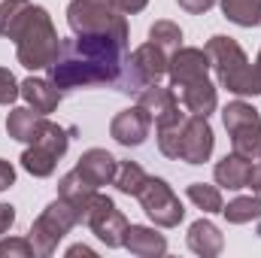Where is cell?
I'll return each mask as SVG.
<instances>
[{
  "mask_svg": "<svg viewBox=\"0 0 261 258\" xmlns=\"http://www.w3.org/2000/svg\"><path fill=\"white\" fill-rule=\"evenodd\" d=\"M222 12L228 21L240 24V28H255L261 24V0H219Z\"/></svg>",
  "mask_w": 261,
  "mask_h": 258,
  "instance_id": "25",
  "label": "cell"
},
{
  "mask_svg": "<svg viewBox=\"0 0 261 258\" xmlns=\"http://www.w3.org/2000/svg\"><path fill=\"white\" fill-rule=\"evenodd\" d=\"M125 249L137 258H158V255L167 252V240H164V234H158L155 228L128 225V231H125Z\"/></svg>",
  "mask_w": 261,
  "mask_h": 258,
  "instance_id": "17",
  "label": "cell"
},
{
  "mask_svg": "<svg viewBox=\"0 0 261 258\" xmlns=\"http://www.w3.org/2000/svg\"><path fill=\"white\" fill-rule=\"evenodd\" d=\"M76 225H79L76 207H73L70 200H64V197H58V200H52V203L34 219V225H31V231H28V240H31V246H34L37 255L49 258L58 249V243L70 234V228H76Z\"/></svg>",
  "mask_w": 261,
  "mask_h": 258,
  "instance_id": "5",
  "label": "cell"
},
{
  "mask_svg": "<svg viewBox=\"0 0 261 258\" xmlns=\"http://www.w3.org/2000/svg\"><path fill=\"white\" fill-rule=\"evenodd\" d=\"M246 189H252V194H261V161L249 167V179H246Z\"/></svg>",
  "mask_w": 261,
  "mask_h": 258,
  "instance_id": "38",
  "label": "cell"
},
{
  "mask_svg": "<svg viewBox=\"0 0 261 258\" xmlns=\"http://www.w3.org/2000/svg\"><path fill=\"white\" fill-rule=\"evenodd\" d=\"M67 24L73 34H91V37H110L128 46V21L125 12L116 6L97 3V0H73L67 6Z\"/></svg>",
  "mask_w": 261,
  "mask_h": 258,
  "instance_id": "4",
  "label": "cell"
},
{
  "mask_svg": "<svg viewBox=\"0 0 261 258\" xmlns=\"http://www.w3.org/2000/svg\"><path fill=\"white\" fill-rule=\"evenodd\" d=\"M152 131V116L137 104V107H128L122 110L113 122H110V137L119 143V146H143L146 137Z\"/></svg>",
  "mask_w": 261,
  "mask_h": 258,
  "instance_id": "10",
  "label": "cell"
},
{
  "mask_svg": "<svg viewBox=\"0 0 261 258\" xmlns=\"http://www.w3.org/2000/svg\"><path fill=\"white\" fill-rule=\"evenodd\" d=\"M34 143H40L43 149H49V152H55L58 158H64V155H67V146H70V134H67L61 125H55V122H49V119H46Z\"/></svg>",
  "mask_w": 261,
  "mask_h": 258,
  "instance_id": "31",
  "label": "cell"
},
{
  "mask_svg": "<svg viewBox=\"0 0 261 258\" xmlns=\"http://www.w3.org/2000/svg\"><path fill=\"white\" fill-rule=\"evenodd\" d=\"M186 240H189V249L200 258H216V255H222V249H225V237H222V231L210 219L192 222Z\"/></svg>",
  "mask_w": 261,
  "mask_h": 258,
  "instance_id": "16",
  "label": "cell"
},
{
  "mask_svg": "<svg viewBox=\"0 0 261 258\" xmlns=\"http://www.w3.org/2000/svg\"><path fill=\"white\" fill-rule=\"evenodd\" d=\"M258 161H261V155H258Z\"/></svg>",
  "mask_w": 261,
  "mask_h": 258,
  "instance_id": "41",
  "label": "cell"
},
{
  "mask_svg": "<svg viewBox=\"0 0 261 258\" xmlns=\"http://www.w3.org/2000/svg\"><path fill=\"white\" fill-rule=\"evenodd\" d=\"M189 200L195 203L197 210H203V213H222V207H225V200H222V192H219V186H206V183H192L189 189Z\"/></svg>",
  "mask_w": 261,
  "mask_h": 258,
  "instance_id": "30",
  "label": "cell"
},
{
  "mask_svg": "<svg viewBox=\"0 0 261 258\" xmlns=\"http://www.w3.org/2000/svg\"><path fill=\"white\" fill-rule=\"evenodd\" d=\"M176 3H179V9H186V12H192V15L210 12V9L216 6V0H176Z\"/></svg>",
  "mask_w": 261,
  "mask_h": 258,
  "instance_id": "34",
  "label": "cell"
},
{
  "mask_svg": "<svg viewBox=\"0 0 261 258\" xmlns=\"http://www.w3.org/2000/svg\"><path fill=\"white\" fill-rule=\"evenodd\" d=\"M210 73V55L206 49H195V46H179L176 52H170V64H167V76L173 82V88H182L195 79H203Z\"/></svg>",
  "mask_w": 261,
  "mask_h": 258,
  "instance_id": "9",
  "label": "cell"
},
{
  "mask_svg": "<svg viewBox=\"0 0 261 258\" xmlns=\"http://www.w3.org/2000/svg\"><path fill=\"white\" fill-rule=\"evenodd\" d=\"M146 3H149V0H113V6H116L119 12H125V15L143 12V9H146Z\"/></svg>",
  "mask_w": 261,
  "mask_h": 258,
  "instance_id": "37",
  "label": "cell"
},
{
  "mask_svg": "<svg viewBox=\"0 0 261 258\" xmlns=\"http://www.w3.org/2000/svg\"><path fill=\"white\" fill-rule=\"evenodd\" d=\"M231 152L246 158V161H258L261 155V125H249L231 134Z\"/></svg>",
  "mask_w": 261,
  "mask_h": 258,
  "instance_id": "28",
  "label": "cell"
},
{
  "mask_svg": "<svg viewBox=\"0 0 261 258\" xmlns=\"http://www.w3.org/2000/svg\"><path fill=\"white\" fill-rule=\"evenodd\" d=\"M116 167H119V158H113L107 149H88V152L79 155V161H76L73 170H76L88 186L100 189V186H110V183L116 179Z\"/></svg>",
  "mask_w": 261,
  "mask_h": 258,
  "instance_id": "12",
  "label": "cell"
},
{
  "mask_svg": "<svg viewBox=\"0 0 261 258\" xmlns=\"http://www.w3.org/2000/svg\"><path fill=\"white\" fill-rule=\"evenodd\" d=\"M176 97H179V104H182V110H186L189 116H203V119H210V113H216V107H219V91H216V85L210 82V76L195 79V82L176 88Z\"/></svg>",
  "mask_w": 261,
  "mask_h": 258,
  "instance_id": "13",
  "label": "cell"
},
{
  "mask_svg": "<svg viewBox=\"0 0 261 258\" xmlns=\"http://www.w3.org/2000/svg\"><path fill=\"white\" fill-rule=\"evenodd\" d=\"M18 97H21V82L6 67H0V104H15Z\"/></svg>",
  "mask_w": 261,
  "mask_h": 258,
  "instance_id": "33",
  "label": "cell"
},
{
  "mask_svg": "<svg viewBox=\"0 0 261 258\" xmlns=\"http://www.w3.org/2000/svg\"><path fill=\"white\" fill-rule=\"evenodd\" d=\"M31 9H34L31 0H3L0 3V37H6V40L15 43V37L21 34Z\"/></svg>",
  "mask_w": 261,
  "mask_h": 258,
  "instance_id": "22",
  "label": "cell"
},
{
  "mask_svg": "<svg viewBox=\"0 0 261 258\" xmlns=\"http://www.w3.org/2000/svg\"><path fill=\"white\" fill-rule=\"evenodd\" d=\"M0 255L9 258H34V246L28 237H9V240H0Z\"/></svg>",
  "mask_w": 261,
  "mask_h": 258,
  "instance_id": "32",
  "label": "cell"
},
{
  "mask_svg": "<svg viewBox=\"0 0 261 258\" xmlns=\"http://www.w3.org/2000/svg\"><path fill=\"white\" fill-rule=\"evenodd\" d=\"M21 167H24L31 176L46 179V176L55 173V167H58V155L49 152V149H43L40 143H28V149L21 152Z\"/></svg>",
  "mask_w": 261,
  "mask_h": 258,
  "instance_id": "23",
  "label": "cell"
},
{
  "mask_svg": "<svg viewBox=\"0 0 261 258\" xmlns=\"http://www.w3.org/2000/svg\"><path fill=\"white\" fill-rule=\"evenodd\" d=\"M213 146H216V137H213L210 122L203 116H189L182 149H179V161H186V164H203V161H210Z\"/></svg>",
  "mask_w": 261,
  "mask_h": 258,
  "instance_id": "11",
  "label": "cell"
},
{
  "mask_svg": "<svg viewBox=\"0 0 261 258\" xmlns=\"http://www.w3.org/2000/svg\"><path fill=\"white\" fill-rule=\"evenodd\" d=\"M43 122H46L43 113H37V110H31V107H15V110L6 116V134H9L12 140H18V143H34L37 134H40V128H43Z\"/></svg>",
  "mask_w": 261,
  "mask_h": 258,
  "instance_id": "19",
  "label": "cell"
},
{
  "mask_svg": "<svg viewBox=\"0 0 261 258\" xmlns=\"http://www.w3.org/2000/svg\"><path fill=\"white\" fill-rule=\"evenodd\" d=\"M61 94H64V91H61L52 79L28 76V79L21 82V97H24V104H28L31 110H37V113H43V116H49V113L58 110Z\"/></svg>",
  "mask_w": 261,
  "mask_h": 258,
  "instance_id": "14",
  "label": "cell"
},
{
  "mask_svg": "<svg viewBox=\"0 0 261 258\" xmlns=\"http://www.w3.org/2000/svg\"><path fill=\"white\" fill-rule=\"evenodd\" d=\"M222 122H225V131L234 134L240 128H249V125H261V116L258 110L246 100H231L225 110H222Z\"/></svg>",
  "mask_w": 261,
  "mask_h": 258,
  "instance_id": "26",
  "label": "cell"
},
{
  "mask_svg": "<svg viewBox=\"0 0 261 258\" xmlns=\"http://www.w3.org/2000/svg\"><path fill=\"white\" fill-rule=\"evenodd\" d=\"M85 225L91 228V234L107 243L110 249H119L125 246V231H128V219L122 216V210L113 203V197L94 192L91 197V207H88V216H85Z\"/></svg>",
  "mask_w": 261,
  "mask_h": 258,
  "instance_id": "8",
  "label": "cell"
},
{
  "mask_svg": "<svg viewBox=\"0 0 261 258\" xmlns=\"http://www.w3.org/2000/svg\"><path fill=\"white\" fill-rule=\"evenodd\" d=\"M58 46H61V37L52 24V15L43 9V6H34L21 34L15 37V58L18 64L28 67V70H46V67L55 61L58 55Z\"/></svg>",
  "mask_w": 261,
  "mask_h": 258,
  "instance_id": "3",
  "label": "cell"
},
{
  "mask_svg": "<svg viewBox=\"0 0 261 258\" xmlns=\"http://www.w3.org/2000/svg\"><path fill=\"white\" fill-rule=\"evenodd\" d=\"M137 97H140V107L152 116V122H164V119H170V116L179 113V97H176V91L167 88V85H161V82L146 85Z\"/></svg>",
  "mask_w": 261,
  "mask_h": 258,
  "instance_id": "15",
  "label": "cell"
},
{
  "mask_svg": "<svg viewBox=\"0 0 261 258\" xmlns=\"http://www.w3.org/2000/svg\"><path fill=\"white\" fill-rule=\"evenodd\" d=\"M222 216L231 225H249V222H261V194H249V197H234L222 207Z\"/></svg>",
  "mask_w": 261,
  "mask_h": 258,
  "instance_id": "24",
  "label": "cell"
},
{
  "mask_svg": "<svg viewBox=\"0 0 261 258\" xmlns=\"http://www.w3.org/2000/svg\"><path fill=\"white\" fill-rule=\"evenodd\" d=\"M186 122H189V113H176L164 122H155V134H158V149L164 158H179V149H182V137H186Z\"/></svg>",
  "mask_w": 261,
  "mask_h": 258,
  "instance_id": "21",
  "label": "cell"
},
{
  "mask_svg": "<svg viewBox=\"0 0 261 258\" xmlns=\"http://www.w3.org/2000/svg\"><path fill=\"white\" fill-rule=\"evenodd\" d=\"M149 43H155L158 49H164V52L170 55V52H176V49L182 46V31H179V24L161 18V21H155V24L149 28Z\"/></svg>",
  "mask_w": 261,
  "mask_h": 258,
  "instance_id": "29",
  "label": "cell"
},
{
  "mask_svg": "<svg viewBox=\"0 0 261 258\" xmlns=\"http://www.w3.org/2000/svg\"><path fill=\"white\" fill-rule=\"evenodd\" d=\"M203 49H206V55H210V67L216 70L222 88H228V91L237 94V97H255V94H261L255 67L249 64L243 46H240L234 37L216 34V37L206 40Z\"/></svg>",
  "mask_w": 261,
  "mask_h": 258,
  "instance_id": "2",
  "label": "cell"
},
{
  "mask_svg": "<svg viewBox=\"0 0 261 258\" xmlns=\"http://www.w3.org/2000/svg\"><path fill=\"white\" fill-rule=\"evenodd\" d=\"M167 64H170V55L164 49H158L155 43H143L125 58V67H122V76H119L116 88L125 91V94H140L146 85L161 82L167 76Z\"/></svg>",
  "mask_w": 261,
  "mask_h": 258,
  "instance_id": "6",
  "label": "cell"
},
{
  "mask_svg": "<svg viewBox=\"0 0 261 258\" xmlns=\"http://www.w3.org/2000/svg\"><path fill=\"white\" fill-rule=\"evenodd\" d=\"M15 225V207L12 203H0V237Z\"/></svg>",
  "mask_w": 261,
  "mask_h": 258,
  "instance_id": "35",
  "label": "cell"
},
{
  "mask_svg": "<svg viewBox=\"0 0 261 258\" xmlns=\"http://www.w3.org/2000/svg\"><path fill=\"white\" fill-rule=\"evenodd\" d=\"M125 58H128V46L119 40L73 34L70 40H61L55 61L46 70L61 91L85 88V85H116Z\"/></svg>",
  "mask_w": 261,
  "mask_h": 258,
  "instance_id": "1",
  "label": "cell"
},
{
  "mask_svg": "<svg viewBox=\"0 0 261 258\" xmlns=\"http://www.w3.org/2000/svg\"><path fill=\"white\" fill-rule=\"evenodd\" d=\"M249 167H252V161H246V158H240V155H234V152L225 155V158L216 164V170H213L216 186H219V189H228V192H240V189H246Z\"/></svg>",
  "mask_w": 261,
  "mask_h": 258,
  "instance_id": "20",
  "label": "cell"
},
{
  "mask_svg": "<svg viewBox=\"0 0 261 258\" xmlns=\"http://www.w3.org/2000/svg\"><path fill=\"white\" fill-rule=\"evenodd\" d=\"M140 203H143V213L158 225V228H176L182 219H186V207L182 200L176 197V192L167 186V179L161 176H149L143 192L137 194Z\"/></svg>",
  "mask_w": 261,
  "mask_h": 258,
  "instance_id": "7",
  "label": "cell"
},
{
  "mask_svg": "<svg viewBox=\"0 0 261 258\" xmlns=\"http://www.w3.org/2000/svg\"><path fill=\"white\" fill-rule=\"evenodd\" d=\"M252 67H255V76H258V85H261V52H258V58H255V64Z\"/></svg>",
  "mask_w": 261,
  "mask_h": 258,
  "instance_id": "40",
  "label": "cell"
},
{
  "mask_svg": "<svg viewBox=\"0 0 261 258\" xmlns=\"http://www.w3.org/2000/svg\"><path fill=\"white\" fill-rule=\"evenodd\" d=\"M94 186H88L76 170H70L64 173L61 179H58V197H64L70 200L73 207H76V213H79V225H85V216H88V207H91V197H94Z\"/></svg>",
  "mask_w": 261,
  "mask_h": 258,
  "instance_id": "18",
  "label": "cell"
},
{
  "mask_svg": "<svg viewBox=\"0 0 261 258\" xmlns=\"http://www.w3.org/2000/svg\"><path fill=\"white\" fill-rule=\"evenodd\" d=\"M67 255H70V258H76V255H94V249H91V246H85V243H76V246H70V249H67Z\"/></svg>",
  "mask_w": 261,
  "mask_h": 258,
  "instance_id": "39",
  "label": "cell"
},
{
  "mask_svg": "<svg viewBox=\"0 0 261 258\" xmlns=\"http://www.w3.org/2000/svg\"><path fill=\"white\" fill-rule=\"evenodd\" d=\"M12 186H15V167L0 158V192H6V189H12Z\"/></svg>",
  "mask_w": 261,
  "mask_h": 258,
  "instance_id": "36",
  "label": "cell"
},
{
  "mask_svg": "<svg viewBox=\"0 0 261 258\" xmlns=\"http://www.w3.org/2000/svg\"><path fill=\"white\" fill-rule=\"evenodd\" d=\"M146 179H149V173H146V170H143L137 161H119L113 186H116V189H119L122 194H130V197H137V194L143 192Z\"/></svg>",
  "mask_w": 261,
  "mask_h": 258,
  "instance_id": "27",
  "label": "cell"
}]
</instances>
